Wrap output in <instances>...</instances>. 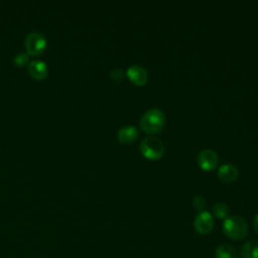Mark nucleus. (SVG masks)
Instances as JSON below:
<instances>
[{
  "mask_svg": "<svg viewBox=\"0 0 258 258\" xmlns=\"http://www.w3.org/2000/svg\"><path fill=\"white\" fill-rule=\"evenodd\" d=\"M214 218L208 211L200 212L194 220V228L201 235H207L214 229Z\"/></svg>",
  "mask_w": 258,
  "mask_h": 258,
  "instance_id": "39448f33",
  "label": "nucleus"
},
{
  "mask_svg": "<svg viewBox=\"0 0 258 258\" xmlns=\"http://www.w3.org/2000/svg\"><path fill=\"white\" fill-rule=\"evenodd\" d=\"M198 163L204 170H213L218 164V155L212 149H203L198 155Z\"/></svg>",
  "mask_w": 258,
  "mask_h": 258,
  "instance_id": "423d86ee",
  "label": "nucleus"
},
{
  "mask_svg": "<svg viewBox=\"0 0 258 258\" xmlns=\"http://www.w3.org/2000/svg\"><path fill=\"white\" fill-rule=\"evenodd\" d=\"M165 125V115L158 108L147 110L140 119V128L148 133L155 134L160 132Z\"/></svg>",
  "mask_w": 258,
  "mask_h": 258,
  "instance_id": "f257e3e1",
  "label": "nucleus"
},
{
  "mask_svg": "<svg viewBox=\"0 0 258 258\" xmlns=\"http://www.w3.org/2000/svg\"><path fill=\"white\" fill-rule=\"evenodd\" d=\"M28 58H29V55H28L27 52H24V51L19 52V53H17V54L14 56V63H15L16 66H19V67L24 66V64L27 63Z\"/></svg>",
  "mask_w": 258,
  "mask_h": 258,
  "instance_id": "4468645a",
  "label": "nucleus"
},
{
  "mask_svg": "<svg viewBox=\"0 0 258 258\" xmlns=\"http://www.w3.org/2000/svg\"><path fill=\"white\" fill-rule=\"evenodd\" d=\"M126 75L129 80L137 86H142L148 81V73L146 69L140 64H133L129 67Z\"/></svg>",
  "mask_w": 258,
  "mask_h": 258,
  "instance_id": "0eeeda50",
  "label": "nucleus"
},
{
  "mask_svg": "<svg viewBox=\"0 0 258 258\" xmlns=\"http://www.w3.org/2000/svg\"><path fill=\"white\" fill-rule=\"evenodd\" d=\"M140 152L148 159H158L164 153V145L160 139L152 136L145 137L139 145Z\"/></svg>",
  "mask_w": 258,
  "mask_h": 258,
  "instance_id": "7ed1b4c3",
  "label": "nucleus"
},
{
  "mask_svg": "<svg viewBox=\"0 0 258 258\" xmlns=\"http://www.w3.org/2000/svg\"><path fill=\"white\" fill-rule=\"evenodd\" d=\"M24 45L28 53L37 55L45 49L46 39L42 33L38 31H31L26 35L24 39Z\"/></svg>",
  "mask_w": 258,
  "mask_h": 258,
  "instance_id": "20e7f679",
  "label": "nucleus"
},
{
  "mask_svg": "<svg viewBox=\"0 0 258 258\" xmlns=\"http://www.w3.org/2000/svg\"><path fill=\"white\" fill-rule=\"evenodd\" d=\"M192 205H194V207H195L197 210H199V211L202 212V211L204 210L205 206H206V201H205V199H204L203 197L198 196V197H196V198L192 200Z\"/></svg>",
  "mask_w": 258,
  "mask_h": 258,
  "instance_id": "2eb2a0df",
  "label": "nucleus"
},
{
  "mask_svg": "<svg viewBox=\"0 0 258 258\" xmlns=\"http://www.w3.org/2000/svg\"><path fill=\"white\" fill-rule=\"evenodd\" d=\"M28 71L30 76L33 77L35 80H42L48 74L47 66L41 59H33L32 61H30L28 66Z\"/></svg>",
  "mask_w": 258,
  "mask_h": 258,
  "instance_id": "1a4fd4ad",
  "label": "nucleus"
},
{
  "mask_svg": "<svg viewBox=\"0 0 258 258\" xmlns=\"http://www.w3.org/2000/svg\"><path fill=\"white\" fill-rule=\"evenodd\" d=\"M110 76H111V78H112L114 81H121V80L124 78L125 74H124V71H123V70H121V69H119V68H116V69H114V70L111 71Z\"/></svg>",
  "mask_w": 258,
  "mask_h": 258,
  "instance_id": "dca6fc26",
  "label": "nucleus"
},
{
  "mask_svg": "<svg viewBox=\"0 0 258 258\" xmlns=\"http://www.w3.org/2000/svg\"><path fill=\"white\" fill-rule=\"evenodd\" d=\"M238 175V168L233 164H223L218 169V176L225 182H230L236 179Z\"/></svg>",
  "mask_w": 258,
  "mask_h": 258,
  "instance_id": "9d476101",
  "label": "nucleus"
},
{
  "mask_svg": "<svg viewBox=\"0 0 258 258\" xmlns=\"http://www.w3.org/2000/svg\"><path fill=\"white\" fill-rule=\"evenodd\" d=\"M117 137L121 143L130 144L138 137V129L132 125L123 126L118 130Z\"/></svg>",
  "mask_w": 258,
  "mask_h": 258,
  "instance_id": "6e6552de",
  "label": "nucleus"
},
{
  "mask_svg": "<svg viewBox=\"0 0 258 258\" xmlns=\"http://www.w3.org/2000/svg\"><path fill=\"white\" fill-rule=\"evenodd\" d=\"M212 210H213L214 216L220 220L226 219L229 213V207L224 202L215 203Z\"/></svg>",
  "mask_w": 258,
  "mask_h": 258,
  "instance_id": "ddd939ff",
  "label": "nucleus"
},
{
  "mask_svg": "<svg viewBox=\"0 0 258 258\" xmlns=\"http://www.w3.org/2000/svg\"><path fill=\"white\" fill-rule=\"evenodd\" d=\"M223 233L232 240H242L248 233L246 221L238 216L227 217L222 225Z\"/></svg>",
  "mask_w": 258,
  "mask_h": 258,
  "instance_id": "f03ea898",
  "label": "nucleus"
},
{
  "mask_svg": "<svg viewBox=\"0 0 258 258\" xmlns=\"http://www.w3.org/2000/svg\"><path fill=\"white\" fill-rule=\"evenodd\" d=\"M253 226H254V230L258 234V214L255 216V218L253 220Z\"/></svg>",
  "mask_w": 258,
  "mask_h": 258,
  "instance_id": "f3484780",
  "label": "nucleus"
},
{
  "mask_svg": "<svg viewBox=\"0 0 258 258\" xmlns=\"http://www.w3.org/2000/svg\"><path fill=\"white\" fill-rule=\"evenodd\" d=\"M240 258H258V241L249 240L245 242L239 253Z\"/></svg>",
  "mask_w": 258,
  "mask_h": 258,
  "instance_id": "9b49d317",
  "label": "nucleus"
},
{
  "mask_svg": "<svg viewBox=\"0 0 258 258\" xmlns=\"http://www.w3.org/2000/svg\"><path fill=\"white\" fill-rule=\"evenodd\" d=\"M215 258H239V254L233 246L223 244L217 247L215 251Z\"/></svg>",
  "mask_w": 258,
  "mask_h": 258,
  "instance_id": "f8f14e48",
  "label": "nucleus"
}]
</instances>
